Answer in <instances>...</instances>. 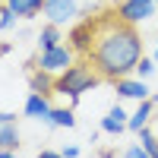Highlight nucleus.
<instances>
[{"label": "nucleus", "instance_id": "1a4fd4ad", "mask_svg": "<svg viewBox=\"0 0 158 158\" xmlns=\"http://www.w3.org/2000/svg\"><path fill=\"white\" fill-rule=\"evenodd\" d=\"M54 73H48L41 67H32L29 70V89L32 92H41V95H54Z\"/></svg>", "mask_w": 158, "mask_h": 158}, {"label": "nucleus", "instance_id": "39448f33", "mask_svg": "<svg viewBox=\"0 0 158 158\" xmlns=\"http://www.w3.org/2000/svg\"><path fill=\"white\" fill-rule=\"evenodd\" d=\"M79 16V0H44V19L54 25H67Z\"/></svg>", "mask_w": 158, "mask_h": 158}, {"label": "nucleus", "instance_id": "f257e3e1", "mask_svg": "<svg viewBox=\"0 0 158 158\" xmlns=\"http://www.w3.org/2000/svg\"><path fill=\"white\" fill-rule=\"evenodd\" d=\"M85 60L98 70L101 79L117 82L123 76L136 73V63L142 60V35L133 22L117 16V10L95 16V38Z\"/></svg>", "mask_w": 158, "mask_h": 158}, {"label": "nucleus", "instance_id": "7ed1b4c3", "mask_svg": "<svg viewBox=\"0 0 158 158\" xmlns=\"http://www.w3.org/2000/svg\"><path fill=\"white\" fill-rule=\"evenodd\" d=\"M73 60H76V51H73L70 44H57V48H51V51H38L35 67H41V70H48V73L60 76Z\"/></svg>", "mask_w": 158, "mask_h": 158}, {"label": "nucleus", "instance_id": "2eb2a0df", "mask_svg": "<svg viewBox=\"0 0 158 158\" xmlns=\"http://www.w3.org/2000/svg\"><path fill=\"white\" fill-rule=\"evenodd\" d=\"M51 127H60V130H73L76 127V117H73V108H54L51 111Z\"/></svg>", "mask_w": 158, "mask_h": 158}, {"label": "nucleus", "instance_id": "b1692460", "mask_svg": "<svg viewBox=\"0 0 158 158\" xmlns=\"http://www.w3.org/2000/svg\"><path fill=\"white\" fill-rule=\"evenodd\" d=\"M0 158H16V152H10V149H0Z\"/></svg>", "mask_w": 158, "mask_h": 158}, {"label": "nucleus", "instance_id": "9d476101", "mask_svg": "<svg viewBox=\"0 0 158 158\" xmlns=\"http://www.w3.org/2000/svg\"><path fill=\"white\" fill-rule=\"evenodd\" d=\"M127 120H130V114L120 108V104H114V108L108 111V117H101V130H104V133L120 136L123 130H127Z\"/></svg>", "mask_w": 158, "mask_h": 158}, {"label": "nucleus", "instance_id": "a211bd4d", "mask_svg": "<svg viewBox=\"0 0 158 158\" xmlns=\"http://www.w3.org/2000/svg\"><path fill=\"white\" fill-rule=\"evenodd\" d=\"M152 73H155V60H152V57H146V54H142V60L136 63V76H139V79H149Z\"/></svg>", "mask_w": 158, "mask_h": 158}, {"label": "nucleus", "instance_id": "423d86ee", "mask_svg": "<svg viewBox=\"0 0 158 158\" xmlns=\"http://www.w3.org/2000/svg\"><path fill=\"white\" fill-rule=\"evenodd\" d=\"M92 38H95V16L76 22L73 29H70V38H67V41H70V48L76 51V57H85L89 48H92Z\"/></svg>", "mask_w": 158, "mask_h": 158}, {"label": "nucleus", "instance_id": "412c9836", "mask_svg": "<svg viewBox=\"0 0 158 158\" xmlns=\"http://www.w3.org/2000/svg\"><path fill=\"white\" fill-rule=\"evenodd\" d=\"M63 158H79V146H67L63 149Z\"/></svg>", "mask_w": 158, "mask_h": 158}, {"label": "nucleus", "instance_id": "6e6552de", "mask_svg": "<svg viewBox=\"0 0 158 158\" xmlns=\"http://www.w3.org/2000/svg\"><path fill=\"white\" fill-rule=\"evenodd\" d=\"M25 117H32V120H41L48 123L51 120V111H54V104H51V95H41V92H32L29 98H25Z\"/></svg>", "mask_w": 158, "mask_h": 158}, {"label": "nucleus", "instance_id": "f03ea898", "mask_svg": "<svg viewBox=\"0 0 158 158\" xmlns=\"http://www.w3.org/2000/svg\"><path fill=\"white\" fill-rule=\"evenodd\" d=\"M98 82H101L98 70H95V67H92V63L82 57V60H73L70 67H67V70H63V73L54 79V95H67V98L76 104L82 92L95 89Z\"/></svg>", "mask_w": 158, "mask_h": 158}, {"label": "nucleus", "instance_id": "a878e982", "mask_svg": "<svg viewBox=\"0 0 158 158\" xmlns=\"http://www.w3.org/2000/svg\"><path fill=\"white\" fill-rule=\"evenodd\" d=\"M155 3H158V0H155Z\"/></svg>", "mask_w": 158, "mask_h": 158}, {"label": "nucleus", "instance_id": "ddd939ff", "mask_svg": "<svg viewBox=\"0 0 158 158\" xmlns=\"http://www.w3.org/2000/svg\"><path fill=\"white\" fill-rule=\"evenodd\" d=\"M60 44V25L54 22H48L41 32H38V51H51V48H57Z\"/></svg>", "mask_w": 158, "mask_h": 158}, {"label": "nucleus", "instance_id": "6ab92c4d", "mask_svg": "<svg viewBox=\"0 0 158 158\" xmlns=\"http://www.w3.org/2000/svg\"><path fill=\"white\" fill-rule=\"evenodd\" d=\"M123 158H152V155H149V152H146V149H142L139 142H136V146H130V149L123 152Z\"/></svg>", "mask_w": 158, "mask_h": 158}, {"label": "nucleus", "instance_id": "4468645a", "mask_svg": "<svg viewBox=\"0 0 158 158\" xmlns=\"http://www.w3.org/2000/svg\"><path fill=\"white\" fill-rule=\"evenodd\" d=\"M0 149H10V152L19 149V127L16 123H0Z\"/></svg>", "mask_w": 158, "mask_h": 158}, {"label": "nucleus", "instance_id": "20e7f679", "mask_svg": "<svg viewBox=\"0 0 158 158\" xmlns=\"http://www.w3.org/2000/svg\"><path fill=\"white\" fill-rule=\"evenodd\" d=\"M155 10H158L155 0H120V3H117V16L127 19V22H133V25H139V22L152 19Z\"/></svg>", "mask_w": 158, "mask_h": 158}, {"label": "nucleus", "instance_id": "5701e85b", "mask_svg": "<svg viewBox=\"0 0 158 158\" xmlns=\"http://www.w3.org/2000/svg\"><path fill=\"white\" fill-rule=\"evenodd\" d=\"M10 51H13V44H10V41H0V57H6Z\"/></svg>", "mask_w": 158, "mask_h": 158}, {"label": "nucleus", "instance_id": "f3484780", "mask_svg": "<svg viewBox=\"0 0 158 158\" xmlns=\"http://www.w3.org/2000/svg\"><path fill=\"white\" fill-rule=\"evenodd\" d=\"M16 19H19V16H16V13H13L6 3L0 6V32H10L13 25H16Z\"/></svg>", "mask_w": 158, "mask_h": 158}, {"label": "nucleus", "instance_id": "4be33fe9", "mask_svg": "<svg viewBox=\"0 0 158 158\" xmlns=\"http://www.w3.org/2000/svg\"><path fill=\"white\" fill-rule=\"evenodd\" d=\"M0 123H16V114H10V111H0Z\"/></svg>", "mask_w": 158, "mask_h": 158}, {"label": "nucleus", "instance_id": "dca6fc26", "mask_svg": "<svg viewBox=\"0 0 158 158\" xmlns=\"http://www.w3.org/2000/svg\"><path fill=\"white\" fill-rule=\"evenodd\" d=\"M136 139H139V146H142V149H146V152H149L152 158H158V136L152 133V130H149V127H142V130H139V133H136Z\"/></svg>", "mask_w": 158, "mask_h": 158}, {"label": "nucleus", "instance_id": "f8f14e48", "mask_svg": "<svg viewBox=\"0 0 158 158\" xmlns=\"http://www.w3.org/2000/svg\"><path fill=\"white\" fill-rule=\"evenodd\" d=\"M6 6L19 19H35L38 13H44V0H6Z\"/></svg>", "mask_w": 158, "mask_h": 158}, {"label": "nucleus", "instance_id": "0eeeda50", "mask_svg": "<svg viewBox=\"0 0 158 158\" xmlns=\"http://www.w3.org/2000/svg\"><path fill=\"white\" fill-rule=\"evenodd\" d=\"M114 89H117V95H120V98H130V101H146V98H152V89L146 85V79H139L136 73L117 79Z\"/></svg>", "mask_w": 158, "mask_h": 158}, {"label": "nucleus", "instance_id": "9b49d317", "mask_svg": "<svg viewBox=\"0 0 158 158\" xmlns=\"http://www.w3.org/2000/svg\"><path fill=\"white\" fill-rule=\"evenodd\" d=\"M152 111H155V101L152 98H146V101H139V108L130 114V120H127V130L130 133H139L142 127H149V120H152Z\"/></svg>", "mask_w": 158, "mask_h": 158}, {"label": "nucleus", "instance_id": "aec40b11", "mask_svg": "<svg viewBox=\"0 0 158 158\" xmlns=\"http://www.w3.org/2000/svg\"><path fill=\"white\" fill-rule=\"evenodd\" d=\"M35 158H63V152H51V149H44V152H38Z\"/></svg>", "mask_w": 158, "mask_h": 158}, {"label": "nucleus", "instance_id": "393cba45", "mask_svg": "<svg viewBox=\"0 0 158 158\" xmlns=\"http://www.w3.org/2000/svg\"><path fill=\"white\" fill-rule=\"evenodd\" d=\"M155 60H158V41H155Z\"/></svg>", "mask_w": 158, "mask_h": 158}]
</instances>
